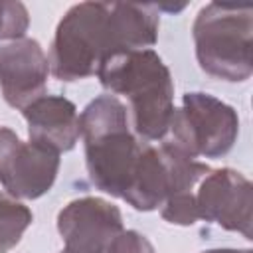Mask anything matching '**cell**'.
<instances>
[{"label":"cell","mask_w":253,"mask_h":253,"mask_svg":"<svg viewBox=\"0 0 253 253\" xmlns=\"http://www.w3.org/2000/svg\"><path fill=\"white\" fill-rule=\"evenodd\" d=\"M156 40L158 4L81 2L57 24L49 67L59 81H79L95 75L109 55L150 49Z\"/></svg>","instance_id":"1"},{"label":"cell","mask_w":253,"mask_h":253,"mask_svg":"<svg viewBox=\"0 0 253 253\" xmlns=\"http://www.w3.org/2000/svg\"><path fill=\"white\" fill-rule=\"evenodd\" d=\"M97 77L105 89L128 99L138 138L144 142L166 138L174 113V83L154 49L113 53L99 65Z\"/></svg>","instance_id":"2"},{"label":"cell","mask_w":253,"mask_h":253,"mask_svg":"<svg viewBox=\"0 0 253 253\" xmlns=\"http://www.w3.org/2000/svg\"><path fill=\"white\" fill-rule=\"evenodd\" d=\"M89 180L97 190L125 198L144 144L128 128V109L115 95L93 99L79 115Z\"/></svg>","instance_id":"3"},{"label":"cell","mask_w":253,"mask_h":253,"mask_svg":"<svg viewBox=\"0 0 253 253\" xmlns=\"http://www.w3.org/2000/svg\"><path fill=\"white\" fill-rule=\"evenodd\" d=\"M253 8L239 4H206L192 28L200 67L223 81H245L253 73L251 59Z\"/></svg>","instance_id":"4"},{"label":"cell","mask_w":253,"mask_h":253,"mask_svg":"<svg viewBox=\"0 0 253 253\" xmlns=\"http://www.w3.org/2000/svg\"><path fill=\"white\" fill-rule=\"evenodd\" d=\"M168 134V142L192 158H219L237 140L239 117L233 107L217 97L192 91L182 97L180 109L174 107Z\"/></svg>","instance_id":"5"},{"label":"cell","mask_w":253,"mask_h":253,"mask_svg":"<svg viewBox=\"0 0 253 253\" xmlns=\"http://www.w3.org/2000/svg\"><path fill=\"white\" fill-rule=\"evenodd\" d=\"M59 170V152L38 142H22L0 126V184L14 200H36L51 190Z\"/></svg>","instance_id":"6"},{"label":"cell","mask_w":253,"mask_h":253,"mask_svg":"<svg viewBox=\"0 0 253 253\" xmlns=\"http://www.w3.org/2000/svg\"><path fill=\"white\" fill-rule=\"evenodd\" d=\"M253 186L233 168L210 170L198 186V217L251 239Z\"/></svg>","instance_id":"7"},{"label":"cell","mask_w":253,"mask_h":253,"mask_svg":"<svg viewBox=\"0 0 253 253\" xmlns=\"http://www.w3.org/2000/svg\"><path fill=\"white\" fill-rule=\"evenodd\" d=\"M123 229L121 210L111 202L95 196L73 200L57 215V231L65 243L59 253H107Z\"/></svg>","instance_id":"8"},{"label":"cell","mask_w":253,"mask_h":253,"mask_svg":"<svg viewBox=\"0 0 253 253\" xmlns=\"http://www.w3.org/2000/svg\"><path fill=\"white\" fill-rule=\"evenodd\" d=\"M49 59L38 40L20 38L0 45V89L14 109H26L45 95Z\"/></svg>","instance_id":"9"},{"label":"cell","mask_w":253,"mask_h":253,"mask_svg":"<svg viewBox=\"0 0 253 253\" xmlns=\"http://www.w3.org/2000/svg\"><path fill=\"white\" fill-rule=\"evenodd\" d=\"M32 142L55 152H67L75 146L79 134L77 107L61 95H43L22 109Z\"/></svg>","instance_id":"10"},{"label":"cell","mask_w":253,"mask_h":253,"mask_svg":"<svg viewBox=\"0 0 253 253\" xmlns=\"http://www.w3.org/2000/svg\"><path fill=\"white\" fill-rule=\"evenodd\" d=\"M30 223L32 211L12 196L0 192V253L16 247Z\"/></svg>","instance_id":"11"},{"label":"cell","mask_w":253,"mask_h":253,"mask_svg":"<svg viewBox=\"0 0 253 253\" xmlns=\"http://www.w3.org/2000/svg\"><path fill=\"white\" fill-rule=\"evenodd\" d=\"M160 215L174 225H192L196 223L198 217V208H196V192H182L166 198V202L160 206Z\"/></svg>","instance_id":"12"},{"label":"cell","mask_w":253,"mask_h":253,"mask_svg":"<svg viewBox=\"0 0 253 253\" xmlns=\"http://www.w3.org/2000/svg\"><path fill=\"white\" fill-rule=\"evenodd\" d=\"M28 24L30 16L22 2H0V40L24 38Z\"/></svg>","instance_id":"13"},{"label":"cell","mask_w":253,"mask_h":253,"mask_svg":"<svg viewBox=\"0 0 253 253\" xmlns=\"http://www.w3.org/2000/svg\"><path fill=\"white\" fill-rule=\"evenodd\" d=\"M107 253H156L152 243L134 229H123L109 245Z\"/></svg>","instance_id":"14"},{"label":"cell","mask_w":253,"mask_h":253,"mask_svg":"<svg viewBox=\"0 0 253 253\" xmlns=\"http://www.w3.org/2000/svg\"><path fill=\"white\" fill-rule=\"evenodd\" d=\"M202 253H253L251 249H208Z\"/></svg>","instance_id":"15"}]
</instances>
